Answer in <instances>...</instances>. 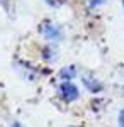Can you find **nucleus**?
<instances>
[{"label": "nucleus", "mask_w": 124, "mask_h": 127, "mask_svg": "<svg viewBox=\"0 0 124 127\" xmlns=\"http://www.w3.org/2000/svg\"><path fill=\"white\" fill-rule=\"evenodd\" d=\"M46 3L49 7H58V5H61V0H46Z\"/></svg>", "instance_id": "obj_8"}, {"label": "nucleus", "mask_w": 124, "mask_h": 127, "mask_svg": "<svg viewBox=\"0 0 124 127\" xmlns=\"http://www.w3.org/2000/svg\"><path fill=\"white\" fill-rule=\"evenodd\" d=\"M82 85H83V87L87 88V92L92 93V95H97V93H100V92L104 90V83L99 78H95L94 75H83V76H82Z\"/></svg>", "instance_id": "obj_3"}, {"label": "nucleus", "mask_w": 124, "mask_h": 127, "mask_svg": "<svg viewBox=\"0 0 124 127\" xmlns=\"http://www.w3.org/2000/svg\"><path fill=\"white\" fill-rule=\"evenodd\" d=\"M38 31L49 44H58V42H61V41L65 39V31H63V27L60 24H56V22H53V20H43L39 24Z\"/></svg>", "instance_id": "obj_1"}, {"label": "nucleus", "mask_w": 124, "mask_h": 127, "mask_svg": "<svg viewBox=\"0 0 124 127\" xmlns=\"http://www.w3.org/2000/svg\"><path fill=\"white\" fill-rule=\"evenodd\" d=\"M41 58L44 59V61H48V63H51V61H55L56 59V51H55V48H53V44H49V46H44V48L41 49Z\"/></svg>", "instance_id": "obj_5"}, {"label": "nucleus", "mask_w": 124, "mask_h": 127, "mask_svg": "<svg viewBox=\"0 0 124 127\" xmlns=\"http://www.w3.org/2000/svg\"><path fill=\"white\" fill-rule=\"evenodd\" d=\"M76 75H78V69H76L75 64L63 66V68L60 69V73H58V76L61 78V81H71V80L75 78Z\"/></svg>", "instance_id": "obj_4"}, {"label": "nucleus", "mask_w": 124, "mask_h": 127, "mask_svg": "<svg viewBox=\"0 0 124 127\" xmlns=\"http://www.w3.org/2000/svg\"><path fill=\"white\" fill-rule=\"evenodd\" d=\"M58 97L65 103H73L80 98V90L73 81H61L58 87Z\"/></svg>", "instance_id": "obj_2"}, {"label": "nucleus", "mask_w": 124, "mask_h": 127, "mask_svg": "<svg viewBox=\"0 0 124 127\" xmlns=\"http://www.w3.org/2000/svg\"><path fill=\"white\" fill-rule=\"evenodd\" d=\"M10 127H22V126H20L19 122H14V124H12V126H10Z\"/></svg>", "instance_id": "obj_9"}, {"label": "nucleus", "mask_w": 124, "mask_h": 127, "mask_svg": "<svg viewBox=\"0 0 124 127\" xmlns=\"http://www.w3.org/2000/svg\"><path fill=\"white\" fill-rule=\"evenodd\" d=\"M117 120H119V127H124V108H121V112L117 115Z\"/></svg>", "instance_id": "obj_7"}, {"label": "nucleus", "mask_w": 124, "mask_h": 127, "mask_svg": "<svg viewBox=\"0 0 124 127\" xmlns=\"http://www.w3.org/2000/svg\"><path fill=\"white\" fill-rule=\"evenodd\" d=\"M121 3H123V10H124V0H123V2H121Z\"/></svg>", "instance_id": "obj_10"}, {"label": "nucleus", "mask_w": 124, "mask_h": 127, "mask_svg": "<svg viewBox=\"0 0 124 127\" xmlns=\"http://www.w3.org/2000/svg\"><path fill=\"white\" fill-rule=\"evenodd\" d=\"M107 2H109V0H88L87 5H88L90 10H95V9H99V7H104Z\"/></svg>", "instance_id": "obj_6"}]
</instances>
